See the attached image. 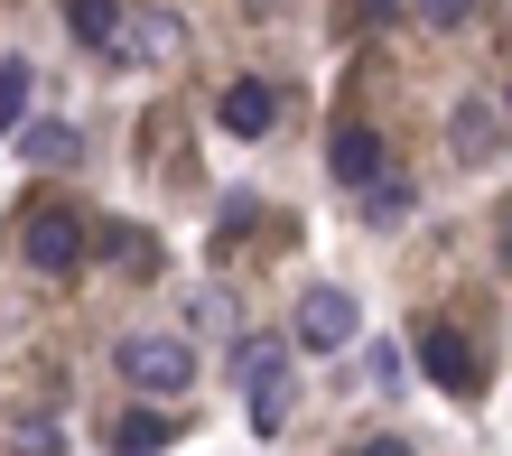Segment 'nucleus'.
<instances>
[{
  "mask_svg": "<svg viewBox=\"0 0 512 456\" xmlns=\"http://www.w3.org/2000/svg\"><path fill=\"white\" fill-rule=\"evenodd\" d=\"M122 382L149 391V401H177L196 382V345L187 336H122Z\"/></svg>",
  "mask_w": 512,
  "mask_h": 456,
  "instance_id": "f257e3e1",
  "label": "nucleus"
},
{
  "mask_svg": "<svg viewBox=\"0 0 512 456\" xmlns=\"http://www.w3.org/2000/svg\"><path fill=\"white\" fill-rule=\"evenodd\" d=\"M243 401H252V429H270V438L298 419V373L280 345H243Z\"/></svg>",
  "mask_w": 512,
  "mask_h": 456,
  "instance_id": "f03ea898",
  "label": "nucleus"
},
{
  "mask_svg": "<svg viewBox=\"0 0 512 456\" xmlns=\"http://www.w3.org/2000/svg\"><path fill=\"white\" fill-rule=\"evenodd\" d=\"M19 252H28V270H47V280H66V270L84 261V224L66 215V205H38V215L19 224Z\"/></svg>",
  "mask_w": 512,
  "mask_h": 456,
  "instance_id": "7ed1b4c3",
  "label": "nucleus"
},
{
  "mask_svg": "<svg viewBox=\"0 0 512 456\" xmlns=\"http://www.w3.org/2000/svg\"><path fill=\"white\" fill-rule=\"evenodd\" d=\"M354 326H364V317H354V298H345V289H308V298H298V317H289V336L308 345V354H345V345H354Z\"/></svg>",
  "mask_w": 512,
  "mask_h": 456,
  "instance_id": "20e7f679",
  "label": "nucleus"
},
{
  "mask_svg": "<svg viewBox=\"0 0 512 456\" xmlns=\"http://www.w3.org/2000/svg\"><path fill=\"white\" fill-rule=\"evenodd\" d=\"M419 373H429V382H447V391H475V382H485V363L466 354V336H457V326H419Z\"/></svg>",
  "mask_w": 512,
  "mask_h": 456,
  "instance_id": "39448f33",
  "label": "nucleus"
},
{
  "mask_svg": "<svg viewBox=\"0 0 512 456\" xmlns=\"http://www.w3.org/2000/svg\"><path fill=\"white\" fill-rule=\"evenodd\" d=\"M215 121H224L233 140H261L270 121H280V94H270L261 75H243V84H224V103H215Z\"/></svg>",
  "mask_w": 512,
  "mask_h": 456,
  "instance_id": "423d86ee",
  "label": "nucleus"
},
{
  "mask_svg": "<svg viewBox=\"0 0 512 456\" xmlns=\"http://www.w3.org/2000/svg\"><path fill=\"white\" fill-rule=\"evenodd\" d=\"M112 47H131V56H149V66H168L177 47H187V19L177 10H140V19H122V38Z\"/></svg>",
  "mask_w": 512,
  "mask_h": 456,
  "instance_id": "0eeeda50",
  "label": "nucleus"
},
{
  "mask_svg": "<svg viewBox=\"0 0 512 456\" xmlns=\"http://www.w3.org/2000/svg\"><path fill=\"white\" fill-rule=\"evenodd\" d=\"M336 177H345L354 196H364L373 177H382V140L364 131V121H345V131H336Z\"/></svg>",
  "mask_w": 512,
  "mask_h": 456,
  "instance_id": "6e6552de",
  "label": "nucleus"
},
{
  "mask_svg": "<svg viewBox=\"0 0 512 456\" xmlns=\"http://www.w3.org/2000/svg\"><path fill=\"white\" fill-rule=\"evenodd\" d=\"M19 149H28L38 168H75V159H84L75 121H19Z\"/></svg>",
  "mask_w": 512,
  "mask_h": 456,
  "instance_id": "1a4fd4ad",
  "label": "nucleus"
},
{
  "mask_svg": "<svg viewBox=\"0 0 512 456\" xmlns=\"http://www.w3.org/2000/svg\"><path fill=\"white\" fill-rule=\"evenodd\" d=\"M66 28L84 47H112V38H122V0H66Z\"/></svg>",
  "mask_w": 512,
  "mask_h": 456,
  "instance_id": "9d476101",
  "label": "nucleus"
},
{
  "mask_svg": "<svg viewBox=\"0 0 512 456\" xmlns=\"http://www.w3.org/2000/svg\"><path fill=\"white\" fill-rule=\"evenodd\" d=\"M103 252H112V261H122V270H131V280H149V270H159V242H149L140 224H112V233H103Z\"/></svg>",
  "mask_w": 512,
  "mask_h": 456,
  "instance_id": "9b49d317",
  "label": "nucleus"
},
{
  "mask_svg": "<svg viewBox=\"0 0 512 456\" xmlns=\"http://www.w3.org/2000/svg\"><path fill=\"white\" fill-rule=\"evenodd\" d=\"M112 438H122V456H159V447H168V410H131Z\"/></svg>",
  "mask_w": 512,
  "mask_h": 456,
  "instance_id": "f8f14e48",
  "label": "nucleus"
},
{
  "mask_svg": "<svg viewBox=\"0 0 512 456\" xmlns=\"http://www.w3.org/2000/svg\"><path fill=\"white\" fill-rule=\"evenodd\" d=\"M19 121H28V75L0 66V140H19Z\"/></svg>",
  "mask_w": 512,
  "mask_h": 456,
  "instance_id": "ddd939ff",
  "label": "nucleus"
},
{
  "mask_svg": "<svg viewBox=\"0 0 512 456\" xmlns=\"http://www.w3.org/2000/svg\"><path fill=\"white\" fill-rule=\"evenodd\" d=\"M494 103H466L457 112V149H466V159H485V149H494V121H485Z\"/></svg>",
  "mask_w": 512,
  "mask_h": 456,
  "instance_id": "4468645a",
  "label": "nucleus"
},
{
  "mask_svg": "<svg viewBox=\"0 0 512 456\" xmlns=\"http://www.w3.org/2000/svg\"><path fill=\"white\" fill-rule=\"evenodd\" d=\"M410 10L429 19V28H466V19H475V0H410Z\"/></svg>",
  "mask_w": 512,
  "mask_h": 456,
  "instance_id": "2eb2a0df",
  "label": "nucleus"
},
{
  "mask_svg": "<svg viewBox=\"0 0 512 456\" xmlns=\"http://www.w3.org/2000/svg\"><path fill=\"white\" fill-rule=\"evenodd\" d=\"M364 205H373V224H391V215L410 205V187H401V177H373V196H364Z\"/></svg>",
  "mask_w": 512,
  "mask_h": 456,
  "instance_id": "dca6fc26",
  "label": "nucleus"
},
{
  "mask_svg": "<svg viewBox=\"0 0 512 456\" xmlns=\"http://www.w3.org/2000/svg\"><path fill=\"white\" fill-rule=\"evenodd\" d=\"M364 456H410V447H401V438H373V447H364Z\"/></svg>",
  "mask_w": 512,
  "mask_h": 456,
  "instance_id": "f3484780",
  "label": "nucleus"
},
{
  "mask_svg": "<svg viewBox=\"0 0 512 456\" xmlns=\"http://www.w3.org/2000/svg\"><path fill=\"white\" fill-rule=\"evenodd\" d=\"M364 10H373V19H391V10H401V0H364Z\"/></svg>",
  "mask_w": 512,
  "mask_h": 456,
  "instance_id": "a211bd4d",
  "label": "nucleus"
},
{
  "mask_svg": "<svg viewBox=\"0 0 512 456\" xmlns=\"http://www.w3.org/2000/svg\"><path fill=\"white\" fill-rule=\"evenodd\" d=\"M503 252H512V224H503Z\"/></svg>",
  "mask_w": 512,
  "mask_h": 456,
  "instance_id": "6ab92c4d",
  "label": "nucleus"
}]
</instances>
